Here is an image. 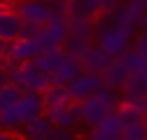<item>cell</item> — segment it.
Returning a JSON list of instances; mask_svg holds the SVG:
<instances>
[{
  "label": "cell",
  "instance_id": "7c38bea8",
  "mask_svg": "<svg viewBox=\"0 0 147 140\" xmlns=\"http://www.w3.org/2000/svg\"><path fill=\"white\" fill-rule=\"evenodd\" d=\"M83 73V67H80V60H76V57H71V55H67V53H62V57H60V62H57V67H55V71L51 73V85H60V87H67L76 76H80Z\"/></svg>",
  "mask_w": 147,
  "mask_h": 140
},
{
  "label": "cell",
  "instance_id": "5b68a950",
  "mask_svg": "<svg viewBox=\"0 0 147 140\" xmlns=\"http://www.w3.org/2000/svg\"><path fill=\"white\" fill-rule=\"evenodd\" d=\"M11 83L21 90V92H44L51 87V76L41 73L32 62L25 64H16L11 69Z\"/></svg>",
  "mask_w": 147,
  "mask_h": 140
},
{
  "label": "cell",
  "instance_id": "4316f807",
  "mask_svg": "<svg viewBox=\"0 0 147 140\" xmlns=\"http://www.w3.org/2000/svg\"><path fill=\"white\" fill-rule=\"evenodd\" d=\"M133 48L140 50L142 55H147V32H140L133 37Z\"/></svg>",
  "mask_w": 147,
  "mask_h": 140
},
{
  "label": "cell",
  "instance_id": "cb8c5ba5",
  "mask_svg": "<svg viewBox=\"0 0 147 140\" xmlns=\"http://www.w3.org/2000/svg\"><path fill=\"white\" fill-rule=\"evenodd\" d=\"M90 46H92V41H83V39H74V37H69L62 50H64L67 55H71V57H76V60H80Z\"/></svg>",
  "mask_w": 147,
  "mask_h": 140
},
{
  "label": "cell",
  "instance_id": "52a82bcc",
  "mask_svg": "<svg viewBox=\"0 0 147 140\" xmlns=\"http://www.w3.org/2000/svg\"><path fill=\"white\" fill-rule=\"evenodd\" d=\"M101 87H103L101 76L83 71L80 76H76V78L67 85V94H69V99H71L74 103H83L85 99H90V96H92L94 92H99Z\"/></svg>",
  "mask_w": 147,
  "mask_h": 140
},
{
  "label": "cell",
  "instance_id": "9a60e30c",
  "mask_svg": "<svg viewBox=\"0 0 147 140\" xmlns=\"http://www.w3.org/2000/svg\"><path fill=\"white\" fill-rule=\"evenodd\" d=\"M110 64V57L92 41V46L85 50V55L80 57V67H83V71H87V73H96V76H101L103 71H106V67Z\"/></svg>",
  "mask_w": 147,
  "mask_h": 140
},
{
  "label": "cell",
  "instance_id": "f546056e",
  "mask_svg": "<svg viewBox=\"0 0 147 140\" xmlns=\"http://www.w3.org/2000/svg\"><path fill=\"white\" fill-rule=\"evenodd\" d=\"M9 83H11V71L2 67V69H0V87H2V85H9Z\"/></svg>",
  "mask_w": 147,
  "mask_h": 140
},
{
  "label": "cell",
  "instance_id": "2e32d148",
  "mask_svg": "<svg viewBox=\"0 0 147 140\" xmlns=\"http://www.w3.org/2000/svg\"><path fill=\"white\" fill-rule=\"evenodd\" d=\"M126 78H129V71H126V67H124L119 60H110V64H108L106 71L101 73V83H103V87L115 90V92L122 90V85H124Z\"/></svg>",
  "mask_w": 147,
  "mask_h": 140
},
{
  "label": "cell",
  "instance_id": "83f0119b",
  "mask_svg": "<svg viewBox=\"0 0 147 140\" xmlns=\"http://www.w3.org/2000/svg\"><path fill=\"white\" fill-rule=\"evenodd\" d=\"M37 32H39V28H37V25H28V23H23V25H21V34H18V37H23V39H37Z\"/></svg>",
  "mask_w": 147,
  "mask_h": 140
},
{
  "label": "cell",
  "instance_id": "30bf717a",
  "mask_svg": "<svg viewBox=\"0 0 147 140\" xmlns=\"http://www.w3.org/2000/svg\"><path fill=\"white\" fill-rule=\"evenodd\" d=\"M16 112H18L21 126L39 119V117L46 112L41 94H39V92H21V99L16 101Z\"/></svg>",
  "mask_w": 147,
  "mask_h": 140
},
{
  "label": "cell",
  "instance_id": "5bb4252c",
  "mask_svg": "<svg viewBox=\"0 0 147 140\" xmlns=\"http://www.w3.org/2000/svg\"><path fill=\"white\" fill-rule=\"evenodd\" d=\"M87 140H122V124H119L117 112H110L99 124L90 126V138Z\"/></svg>",
  "mask_w": 147,
  "mask_h": 140
},
{
  "label": "cell",
  "instance_id": "ffe728a7",
  "mask_svg": "<svg viewBox=\"0 0 147 140\" xmlns=\"http://www.w3.org/2000/svg\"><path fill=\"white\" fill-rule=\"evenodd\" d=\"M62 53H64V50H46V53H39V55L32 60V64H34L41 73L51 76V73L55 71V67H57V62H60Z\"/></svg>",
  "mask_w": 147,
  "mask_h": 140
},
{
  "label": "cell",
  "instance_id": "7402d4cb",
  "mask_svg": "<svg viewBox=\"0 0 147 140\" xmlns=\"http://www.w3.org/2000/svg\"><path fill=\"white\" fill-rule=\"evenodd\" d=\"M51 131H53V124L46 119V115H41L39 119H34V122H30V124L23 126V138L39 140V138H46Z\"/></svg>",
  "mask_w": 147,
  "mask_h": 140
},
{
  "label": "cell",
  "instance_id": "277c9868",
  "mask_svg": "<svg viewBox=\"0 0 147 140\" xmlns=\"http://www.w3.org/2000/svg\"><path fill=\"white\" fill-rule=\"evenodd\" d=\"M140 11L136 9V7H131L129 2H119L117 7H113V9H108V11H101V16L96 18V23H101V25H110V28H119V30H124V32H129V34H138L140 32Z\"/></svg>",
  "mask_w": 147,
  "mask_h": 140
},
{
  "label": "cell",
  "instance_id": "9c48e42d",
  "mask_svg": "<svg viewBox=\"0 0 147 140\" xmlns=\"http://www.w3.org/2000/svg\"><path fill=\"white\" fill-rule=\"evenodd\" d=\"M16 0H0V41L9 44L21 34V18L14 11Z\"/></svg>",
  "mask_w": 147,
  "mask_h": 140
},
{
  "label": "cell",
  "instance_id": "d4e9b609",
  "mask_svg": "<svg viewBox=\"0 0 147 140\" xmlns=\"http://www.w3.org/2000/svg\"><path fill=\"white\" fill-rule=\"evenodd\" d=\"M18 126H21V119H18L16 106L0 110V129H5V131H16Z\"/></svg>",
  "mask_w": 147,
  "mask_h": 140
},
{
  "label": "cell",
  "instance_id": "8fae6325",
  "mask_svg": "<svg viewBox=\"0 0 147 140\" xmlns=\"http://www.w3.org/2000/svg\"><path fill=\"white\" fill-rule=\"evenodd\" d=\"M39 53H41V50H39V46H37L34 39H23V37H18V39H14V41L7 44V48H5L2 55L9 57L14 64H25V62H32Z\"/></svg>",
  "mask_w": 147,
  "mask_h": 140
},
{
  "label": "cell",
  "instance_id": "603a6c76",
  "mask_svg": "<svg viewBox=\"0 0 147 140\" xmlns=\"http://www.w3.org/2000/svg\"><path fill=\"white\" fill-rule=\"evenodd\" d=\"M18 99H21V90H18L14 83H9V85H2V87H0V110L16 106V101H18Z\"/></svg>",
  "mask_w": 147,
  "mask_h": 140
},
{
  "label": "cell",
  "instance_id": "e0dca14e",
  "mask_svg": "<svg viewBox=\"0 0 147 140\" xmlns=\"http://www.w3.org/2000/svg\"><path fill=\"white\" fill-rule=\"evenodd\" d=\"M122 99H145L147 96V76L142 73H129L119 90Z\"/></svg>",
  "mask_w": 147,
  "mask_h": 140
},
{
  "label": "cell",
  "instance_id": "4dcf8cb0",
  "mask_svg": "<svg viewBox=\"0 0 147 140\" xmlns=\"http://www.w3.org/2000/svg\"><path fill=\"white\" fill-rule=\"evenodd\" d=\"M126 2H129L131 7H136L140 14H142V11H147V0H126Z\"/></svg>",
  "mask_w": 147,
  "mask_h": 140
},
{
  "label": "cell",
  "instance_id": "f1b7e54d",
  "mask_svg": "<svg viewBox=\"0 0 147 140\" xmlns=\"http://www.w3.org/2000/svg\"><path fill=\"white\" fill-rule=\"evenodd\" d=\"M0 140H23V133H18V131H5V129H0Z\"/></svg>",
  "mask_w": 147,
  "mask_h": 140
},
{
  "label": "cell",
  "instance_id": "3957f363",
  "mask_svg": "<svg viewBox=\"0 0 147 140\" xmlns=\"http://www.w3.org/2000/svg\"><path fill=\"white\" fill-rule=\"evenodd\" d=\"M67 39H69V30H67V16L60 11V9H55L53 11V18L46 23V25H41L39 28V32H37V46H39V50L41 53H46V50H62L64 48V44H67Z\"/></svg>",
  "mask_w": 147,
  "mask_h": 140
},
{
  "label": "cell",
  "instance_id": "8992f818",
  "mask_svg": "<svg viewBox=\"0 0 147 140\" xmlns=\"http://www.w3.org/2000/svg\"><path fill=\"white\" fill-rule=\"evenodd\" d=\"M14 11H16V16L21 18V23L41 28V25H46V23L53 18V11H55V9H51V7H48L46 2H41V0H16Z\"/></svg>",
  "mask_w": 147,
  "mask_h": 140
},
{
  "label": "cell",
  "instance_id": "6da1fadb",
  "mask_svg": "<svg viewBox=\"0 0 147 140\" xmlns=\"http://www.w3.org/2000/svg\"><path fill=\"white\" fill-rule=\"evenodd\" d=\"M119 101H122V94L119 92L108 90V87H101L99 92H94L90 99H85L80 103V124H85V126L99 124L106 115L117 112Z\"/></svg>",
  "mask_w": 147,
  "mask_h": 140
},
{
  "label": "cell",
  "instance_id": "d6a6232c",
  "mask_svg": "<svg viewBox=\"0 0 147 140\" xmlns=\"http://www.w3.org/2000/svg\"><path fill=\"white\" fill-rule=\"evenodd\" d=\"M41 2H46L51 9H60V11H62V7H64V0H41Z\"/></svg>",
  "mask_w": 147,
  "mask_h": 140
},
{
  "label": "cell",
  "instance_id": "484cf974",
  "mask_svg": "<svg viewBox=\"0 0 147 140\" xmlns=\"http://www.w3.org/2000/svg\"><path fill=\"white\" fill-rule=\"evenodd\" d=\"M122 140H147V122L124 126L122 129Z\"/></svg>",
  "mask_w": 147,
  "mask_h": 140
},
{
  "label": "cell",
  "instance_id": "4fadbf2b",
  "mask_svg": "<svg viewBox=\"0 0 147 140\" xmlns=\"http://www.w3.org/2000/svg\"><path fill=\"white\" fill-rule=\"evenodd\" d=\"M62 14L67 18H87L96 21L101 16V0H64Z\"/></svg>",
  "mask_w": 147,
  "mask_h": 140
},
{
  "label": "cell",
  "instance_id": "836d02e7",
  "mask_svg": "<svg viewBox=\"0 0 147 140\" xmlns=\"http://www.w3.org/2000/svg\"><path fill=\"white\" fill-rule=\"evenodd\" d=\"M140 32H147V11H142V16H140Z\"/></svg>",
  "mask_w": 147,
  "mask_h": 140
},
{
  "label": "cell",
  "instance_id": "7a4b0ae2",
  "mask_svg": "<svg viewBox=\"0 0 147 140\" xmlns=\"http://www.w3.org/2000/svg\"><path fill=\"white\" fill-rule=\"evenodd\" d=\"M94 44L110 57L117 60L122 53H126L133 46V34L119 30V28H110V25H101L94 21Z\"/></svg>",
  "mask_w": 147,
  "mask_h": 140
},
{
  "label": "cell",
  "instance_id": "44dd1931",
  "mask_svg": "<svg viewBox=\"0 0 147 140\" xmlns=\"http://www.w3.org/2000/svg\"><path fill=\"white\" fill-rule=\"evenodd\" d=\"M41 99H44V108H55V106H64L69 103V94H67V87H60V85H51L48 90L41 92Z\"/></svg>",
  "mask_w": 147,
  "mask_h": 140
},
{
  "label": "cell",
  "instance_id": "d6986e66",
  "mask_svg": "<svg viewBox=\"0 0 147 140\" xmlns=\"http://www.w3.org/2000/svg\"><path fill=\"white\" fill-rule=\"evenodd\" d=\"M67 30H69V37H74V39H83V41H92L94 39V21L67 18Z\"/></svg>",
  "mask_w": 147,
  "mask_h": 140
},
{
  "label": "cell",
  "instance_id": "1f68e13d",
  "mask_svg": "<svg viewBox=\"0 0 147 140\" xmlns=\"http://www.w3.org/2000/svg\"><path fill=\"white\" fill-rule=\"evenodd\" d=\"M122 0H101V11H108V9H113V7H117Z\"/></svg>",
  "mask_w": 147,
  "mask_h": 140
},
{
  "label": "cell",
  "instance_id": "ba28073f",
  "mask_svg": "<svg viewBox=\"0 0 147 140\" xmlns=\"http://www.w3.org/2000/svg\"><path fill=\"white\" fill-rule=\"evenodd\" d=\"M46 119L55 126V129H76L80 124V103H64V106H55V108H48L46 112Z\"/></svg>",
  "mask_w": 147,
  "mask_h": 140
},
{
  "label": "cell",
  "instance_id": "ac0fdd59",
  "mask_svg": "<svg viewBox=\"0 0 147 140\" xmlns=\"http://www.w3.org/2000/svg\"><path fill=\"white\" fill-rule=\"evenodd\" d=\"M117 60L126 67L129 73H142V76H147V55H142V53L136 50L133 46H131L126 53H122Z\"/></svg>",
  "mask_w": 147,
  "mask_h": 140
}]
</instances>
